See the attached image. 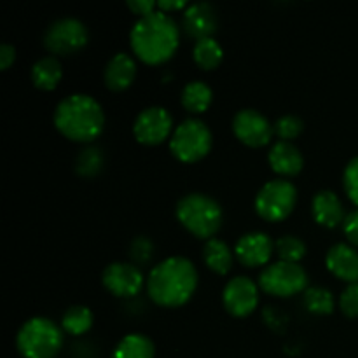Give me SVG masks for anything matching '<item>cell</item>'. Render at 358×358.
I'll return each instance as SVG.
<instances>
[{
    "instance_id": "1",
    "label": "cell",
    "mask_w": 358,
    "mask_h": 358,
    "mask_svg": "<svg viewBox=\"0 0 358 358\" xmlns=\"http://www.w3.org/2000/svg\"><path fill=\"white\" fill-rule=\"evenodd\" d=\"M180 41V28L170 14L154 10L140 17L131 28L129 44L133 52L147 65H161L175 55Z\"/></svg>"
},
{
    "instance_id": "2",
    "label": "cell",
    "mask_w": 358,
    "mask_h": 358,
    "mask_svg": "<svg viewBox=\"0 0 358 358\" xmlns=\"http://www.w3.org/2000/svg\"><path fill=\"white\" fill-rule=\"evenodd\" d=\"M198 287V271L196 266L187 257L164 259L147 278V292L149 297L163 308L184 306L194 294Z\"/></svg>"
},
{
    "instance_id": "3",
    "label": "cell",
    "mask_w": 358,
    "mask_h": 358,
    "mask_svg": "<svg viewBox=\"0 0 358 358\" xmlns=\"http://www.w3.org/2000/svg\"><path fill=\"white\" fill-rule=\"evenodd\" d=\"M55 126L63 136L73 142H93L103 131V108L90 94H70L56 105Z\"/></svg>"
},
{
    "instance_id": "4",
    "label": "cell",
    "mask_w": 358,
    "mask_h": 358,
    "mask_svg": "<svg viewBox=\"0 0 358 358\" xmlns=\"http://www.w3.org/2000/svg\"><path fill=\"white\" fill-rule=\"evenodd\" d=\"M177 219L189 233L208 241L222 227L224 212L212 196L191 192L178 201Z\"/></svg>"
},
{
    "instance_id": "5",
    "label": "cell",
    "mask_w": 358,
    "mask_h": 358,
    "mask_svg": "<svg viewBox=\"0 0 358 358\" xmlns=\"http://www.w3.org/2000/svg\"><path fill=\"white\" fill-rule=\"evenodd\" d=\"M16 346L23 358H55L63 346V332L49 318L34 317L17 331Z\"/></svg>"
},
{
    "instance_id": "6",
    "label": "cell",
    "mask_w": 358,
    "mask_h": 358,
    "mask_svg": "<svg viewBox=\"0 0 358 358\" xmlns=\"http://www.w3.org/2000/svg\"><path fill=\"white\" fill-rule=\"evenodd\" d=\"M212 131L201 119L189 117L175 128L170 138V150L182 163H196L210 152Z\"/></svg>"
},
{
    "instance_id": "7",
    "label": "cell",
    "mask_w": 358,
    "mask_h": 358,
    "mask_svg": "<svg viewBox=\"0 0 358 358\" xmlns=\"http://www.w3.org/2000/svg\"><path fill=\"white\" fill-rule=\"evenodd\" d=\"M297 203V189L285 178H276L261 187L255 196V212L268 222H280L294 212Z\"/></svg>"
},
{
    "instance_id": "8",
    "label": "cell",
    "mask_w": 358,
    "mask_h": 358,
    "mask_svg": "<svg viewBox=\"0 0 358 358\" xmlns=\"http://www.w3.org/2000/svg\"><path fill=\"white\" fill-rule=\"evenodd\" d=\"M259 287L275 297H292L308 289V273L301 264L278 261L259 276Z\"/></svg>"
},
{
    "instance_id": "9",
    "label": "cell",
    "mask_w": 358,
    "mask_h": 358,
    "mask_svg": "<svg viewBox=\"0 0 358 358\" xmlns=\"http://www.w3.org/2000/svg\"><path fill=\"white\" fill-rule=\"evenodd\" d=\"M87 28L76 17H62L51 23L45 30L44 48L52 56H69L79 52L87 44Z\"/></svg>"
},
{
    "instance_id": "10",
    "label": "cell",
    "mask_w": 358,
    "mask_h": 358,
    "mask_svg": "<svg viewBox=\"0 0 358 358\" xmlns=\"http://www.w3.org/2000/svg\"><path fill=\"white\" fill-rule=\"evenodd\" d=\"M173 129V117L164 107H147L136 115L133 122V135L143 145H159Z\"/></svg>"
},
{
    "instance_id": "11",
    "label": "cell",
    "mask_w": 358,
    "mask_h": 358,
    "mask_svg": "<svg viewBox=\"0 0 358 358\" xmlns=\"http://www.w3.org/2000/svg\"><path fill=\"white\" fill-rule=\"evenodd\" d=\"M233 131L241 143L252 149H259L271 142L275 135V126L255 108H243L234 115Z\"/></svg>"
},
{
    "instance_id": "12",
    "label": "cell",
    "mask_w": 358,
    "mask_h": 358,
    "mask_svg": "<svg viewBox=\"0 0 358 358\" xmlns=\"http://www.w3.org/2000/svg\"><path fill=\"white\" fill-rule=\"evenodd\" d=\"M222 303L233 317H248L259 304V287L248 276H234L224 287Z\"/></svg>"
},
{
    "instance_id": "13",
    "label": "cell",
    "mask_w": 358,
    "mask_h": 358,
    "mask_svg": "<svg viewBox=\"0 0 358 358\" xmlns=\"http://www.w3.org/2000/svg\"><path fill=\"white\" fill-rule=\"evenodd\" d=\"M101 282L115 297H135L143 287V275L138 266L129 262H112L103 269Z\"/></svg>"
},
{
    "instance_id": "14",
    "label": "cell",
    "mask_w": 358,
    "mask_h": 358,
    "mask_svg": "<svg viewBox=\"0 0 358 358\" xmlns=\"http://www.w3.org/2000/svg\"><path fill=\"white\" fill-rule=\"evenodd\" d=\"M273 252H275V243H273L271 236L262 231L243 234L234 247V254L245 268L266 266L271 259Z\"/></svg>"
},
{
    "instance_id": "15",
    "label": "cell",
    "mask_w": 358,
    "mask_h": 358,
    "mask_svg": "<svg viewBox=\"0 0 358 358\" xmlns=\"http://www.w3.org/2000/svg\"><path fill=\"white\" fill-rule=\"evenodd\" d=\"M182 27L189 37L196 38V42L213 37L217 27H219V16L215 13V7L206 2L192 3L185 9Z\"/></svg>"
},
{
    "instance_id": "16",
    "label": "cell",
    "mask_w": 358,
    "mask_h": 358,
    "mask_svg": "<svg viewBox=\"0 0 358 358\" xmlns=\"http://www.w3.org/2000/svg\"><path fill=\"white\" fill-rule=\"evenodd\" d=\"M325 264L329 271L343 282L358 283V250L352 245H332L325 257Z\"/></svg>"
},
{
    "instance_id": "17",
    "label": "cell",
    "mask_w": 358,
    "mask_h": 358,
    "mask_svg": "<svg viewBox=\"0 0 358 358\" xmlns=\"http://www.w3.org/2000/svg\"><path fill=\"white\" fill-rule=\"evenodd\" d=\"M136 77V62L128 52H117L108 59L105 66V86L110 91H124Z\"/></svg>"
},
{
    "instance_id": "18",
    "label": "cell",
    "mask_w": 358,
    "mask_h": 358,
    "mask_svg": "<svg viewBox=\"0 0 358 358\" xmlns=\"http://www.w3.org/2000/svg\"><path fill=\"white\" fill-rule=\"evenodd\" d=\"M268 161L273 171L283 177H294L301 173L304 166V157L301 150L292 142H282V140H278L269 149Z\"/></svg>"
},
{
    "instance_id": "19",
    "label": "cell",
    "mask_w": 358,
    "mask_h": 358,
    "mask_svg": "<svg viewBox=\"0 0 358 358\" xmlns=\"http://www.w3.org/2000/svg\"><path fill=\"white\" fill-rule=\"evenodd\" d=\"M311 212H313L315 220H317L320 226L325 227H336L341 222H345V206H343L341 199L338 198V194L332 191H318L313 196V201H311Z\"/></svg>"
},
{
    "instance_id": "20",
    "label": "cell",
    "mask_w": 358,
    "mask_h": 358,
    "mask_svg": "<svg viewBox=\"0 0 358 358\" xmlns=\"http://www.w3.org/2000/svg\"><path fill=\"white\" fill-rule=\"evenodd\" d=\"M62 63L56 56H44L31 66V83L37 90L52 91L62 80Z\"/></svg>"
},
{
    "instance_id": "21",
    "label": "cell",
    "mask_w": 358,
    "mask_h": 358,
    "mask_svg": "<svg viewBox=\"0 0 358 358\" xmlns=\"http://www.w3.org/2000/svg\"><path fill=\"white\" fill-rule=\"evenodd\" d=\"M203 261L217 275H227L233 268V252L219 238H212L203 247Z\"/></svg>"
},
{
    "instance_id": "22",
    "label": "cell",
    "mask_w": 358,
    "mask_h": 358,
    "mask_svg": "<svg viewBox=\"0 0 358 358\" xmlns=\"http://www.w3.org/2000/svg\"><path fill=\"white\" fill-rule=\"evenodd\" d=\"M213 100V91L203 80H192V83L185 84L182 90L180 101L182 107L191 114H201L210 107Z\"/></svg>"
},
{
    "instance_id": "23",
    "label": "cell",
    "mask_w": 358,
    "mask_h": 358,
    "mask_svg": "<svg viewBox=\"0 0 358 358\" xmlns=\"http://www.w3.org/2000/svg\"><path fill=\"white\" fill-rule=\"evenodd\" d=\"M154 343L143 334H128L117 343L112 358H154Z\"/></svg>"
},
{
    "instance_id": "24",
    "label": "cell",
    "mask_w": 358,
    "mask_h": 358,
    "mask_svg": "<svg viewBox=\"0 0 358 358\" xmlns=\"http://www.w3.org/2000/svg\"><path fill=\"white\" fill-rule=\"evenodd\" d=\"M192 58L201 70H213L222 62L224 51L215 38L208 37L196 42L192 49Z\"/></svg>"
},
{
    "instance_id": "25",
    "label": "cell",
    "mask_w": 358,
    "mask_h": 358,
    "mask_svg": "<svg viewBox=\"0 0 358 358\" xmlns=\"http://www.w3.org/2000/svg\"><path fill=\"white\" fill-rule=\"evenodd\" d=\"M93 325V311L87 306H72L63 313L62 327L70 336H83Z\"/></svg>"
},
{
    "instance_id": "26",
    "label": "cell",
    "mask_w": 358,
    "mask_h": 358,
    "mask_svg": "<svg viewBox=\"0 0 358 358\" xmlns=\"http://www.w3.org/2000/svg\"><path fill=\"white\" fill-rule=\"evenodd\" d=\"M304 306L313 315H331L334 311V296L325 287H310L304 290Z\"/></svg>"
},
{
    "instance_id": "27",
    "label": "cell",
    "mask_w": 358,
    "mask_h": 358,
    "mask_svg": "<svg viewBox=\"0 0 358 358\" xmlns=\"http://www.w3.org/2000/svg\"><path fill=\"white\" fill-rule=\"evenodd\" d=\"M105 157L98 147H86L76 159V171L80 177H94L103 170Z\"/></svg>"
},
{
    "instance_id": "28",
    "label": "cell",
    "mask_w": 358,
    "mask_h": 358,
    "mask_svg": "<svg viewBox=\"0 0 358 358\" xmlns=\"http://www.w3.org/2000/svg\"><path fill=\"white\" fill-rule=\"evenodd\" d=\"M276 254H278L280 261L283 262H294V264H299L301 259L306 255V243H304L301 238L297 236H282L275 243Z\"/></svg>"
},
{
    "instance_id": "29",
    "label": "cell",
    "mask_w": 358,
    "mask_h": 358,
    "mask_svg": "<svg viewBox=\"0 0 358 358\" xmlns=\"http://www.w3.org/2000/svg\"><path fill=\"white\" fill-rule=\"evenodd\" d=\"M273 126H275V135L282 142H290V140L297 138L304 129L303 119L294 114L282 115L280 119H276V122Z\"/></svg>"
},
{
    "instance_id": "30",
    "label": "cell",
    "mask_w": 358,
    "mask_h": 358,
    "mask_svg": "<svg viewBox=\"0 0 358 358\" xmlns=\"http://www.w3.org/2000/svg\"><path fill=\"white\" fill-rule=\"evenodd\" d=\"M343 185H345L350 201L358 206V156L346 164L345 173H343Z\"/></svg>"
},
{
    "instance_id": "31",
    "label": "cell",
    "mask_w": 358,
    "mask_h": 358,
    "mask_svg": "<svg viewBox=\"0 0 358 358\" xmlns=\"http://www.w3.org/2000/svg\"><path fill=\"white\" fill-rule=\"evenodd\" d=\"M129 254H131L133 261H135L136 264H149L150 259H152L154 255L152 241L147 236H136L135 240H133L131 247H129Z\"/></svg>"
},
{
    "instance_id": "32",
    "label": "cell",
    "mask_w": 358,
    "mask_h": 358,
    "mask_svg": "<svg viewBox=\"0 0 358 358\" xmlns=\"http://www.w3.org/2000/svg\"><path fill=\"white\" fill-rule=\"evenodd\" d=\"M339 308L348 318H358V283H350L339 297Z\"/></svg>"
},
{
    "instance_id": "33",
    "label": "cell",
    "mask_w": 358,
    "mask_h": 358,
    "mask_svg": "<svg viewBox=\"0 0 358 358\" xmlns=\"http://www.w3.org/2000/svg\"><path fill=\"white\" fill-rule=\"evenodd\" d=\"M343 229H345V234L350 240V243L358 247V208L346 215L345 222H343Z\"/></svg>"
},
{
    "instance_id": "34",
    "label": "cell",
    "mask_w": 358,
    "mask_h": 358,
    "mask_svg": "<svg viewBox=\"0 0 358 358\" xmlns=\"http://www.w3.org/2000/svg\"><path fill=\"white\" fill-rule=\"evenodd\" d=\"M126 6H128L133 13L138 14L140 17H143L149 16V14H152L154 10H156L157 2H152V0H129V2H126Z\"/></svg>"
},
{
    "instance_id": "35",
    "label": "cell",
    "mask_w": 358,
    "mask_h": 358,
    "mask_svg": "<svg viewBox=\"0 0 358 358\" xmlns=\"http://www.w3.org/2000/svg\"><path fill=\"white\" fill-rule=\"evenodd\" d=\"M16 59V49L10 44L0 45V70H7Z\"/></svg>"
},
{
    "instance_id": "36",
    "label": "cell",
    "mask_w": 358,
    "mask_h": 358,
    "mask_svg": "<svg viewBox=\"0 0 358 358\" xmlns=\"http://www.w3.org/2000/svg\"><path fill=\"white\" fill-rule=\"evenodd\" d=\"M157 7H159L163 13H171V10H180L185 7V0H161L157 2Z\"/></svg>"
}]
</instances>
